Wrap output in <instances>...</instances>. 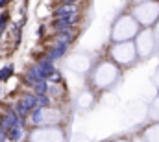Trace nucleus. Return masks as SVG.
Returning a JSON list of instances; mask_svg holds the SVG:
<instances>
[{"label": "nucleus", "instance_id": "obj_13", "mask_svg": "<svg viewBox=\"0 0 159 142\" xmlns=\"http://www.w3.org/2000/svg\"><path fill=\"white\" fill-rule=\"evenodd\" d=\"M41 114H43V107L37 105L32 113H30V120H32L34 124H39V122H41Z\"/></svg>", "mask_w": 159, "mask_h": 142}, {"label": "nucleus", "instance_id": "obj_14", "mask_svg": "<svg viewBox=\"0 0 159 142\" xmlns=\"http://www.w3.org/2000/svg\"><path fill=\"white\" fill-rule=\"evenodd\" d=\"M37 105L39 107H48L50 105V98H48L46 94H39V96H37Z\"/></svg>", "mask_w": 159, "mask_h": 142}, {"label": "nucleus", "instance_id": "obj_4", "mask_svg": "<svg viewBox=\"0 0 159 142\" xmlns=\"http://www.w3.org/2000/svg\"><path fill=\"white\" fill-rule=\"evenodd\" d=\"M37 81H43V78H41V74H39L37 65H32V67H28V70L24 72L22 83H24V85H28V87H34Z\"/></svg>", "mask_w": 159, "mask_h": 142}, {"label": "nucleus", "instance_id": "obj_16", "mask_svg": "<svg viewBox=\"0 0 159 142\" xmlns=\"http://www.w3.org/2000/svg\"><path fill=\"white\" fill-rule=\"evenodd\" d=\"M44 32H46V28H44V24H41L39 26V30H37V33H39V37L44 35Z\"/></svg>", "mask_w": 159, "mask_h": 142}, {"label": "nucleus", "instance_id": "obj_15", "mask_svg": "<svg viewBox=\"0 0 159 142\" xmlns=\"http://www.w3.org/2000/svg\"><path fill=\"white\" fill-rule=\"evenodd\" d=\"M46 81H52V83H59V81H61V76H59V72H54V74H52V76L46 79Z\"/></svg>", "mask_w": 159, "mask_h": 142}, {"label": "nucleus", "instance_id": "obj_5", "mask_svg": "<svg viewBox=\"0 0 159 142\" xmlns=\"http://www.w3.org/2000/svg\"><path fill=\"white\" fill-rule=\"evenodd\" d=\"M65 52H67V44H61V42H56L54 46H50L48 48V52H46V59H50V61H56V59H61L63 55H65Z\"/></svg>", "mask_w": 159, "mask_h": 142}, {"label": "nucleus", "instance_id": "obj_12", "mask_svg": "<svg viewBox=\"0 0 159 142\" xmlns=\"http://www.w3.org/2000/svg\"><path fill=\"white\" fill-rule=\"evenodd\" d=\"M7 22H9V13H7V11H6V13H0V37H2L4 32H6Z\"/></svg>", "mask_w": 159, "mask_h": 142}, {"label": "nucleus", "instance_id": "obj_10", "mask_svg": "<svg viewBox=\"0 0 159 142\" xmlns=\"http://www.w3.org/2000/svg\"><path fill=\"white\" fill-rule=\"evenodd\" d=\"M13 72H15V67H13V65H6V67H2V69H0V83L7 81V79L13 76Z\"/></svg>", "mask_w": 159, "mask_h": 142}, {"label": "nucleus", "instance_id": "obj_3", "mask_svg": "<svg viewBox=\"0 0 159 142\" xmlns=\"http://www.w3.org/2000/svg\"><path fill=\"white\" fill-rule=\"evenodd\" d=\"M35 65H37V69H39V74H41V78H43V79H48V78L56 72L54 61H50V59H46V57H41Z\"/></svg>", "mask_w": 159, "mask_h": 142}, {"label": "nucleus", "instance_id": "obj_2", "mask_svg": "<svg viewBox=\"0 0 159 142\" xmlns=\"http://www.w3.org/2000/svg\"><path fill=\"white\" fill-rule=\"evenodd\" d=\"M76 22H78V13H74V15H67V17H59V19H54L52 28H54L56 32H63V30L72 28V24H76Z\"/></svg>", "mask_w": 159, "mask_h": 142}, {"label": "nucleus", "instance_id": "obj_8", "mask_svg": "<svg viewBox=\"0 0 159 142\" xmlns=\"http://www.w3.org/2000/svg\"><path fill=\"white\" fill-rule=\"evenodd\" d=\"M76 13V7L74 6H59L54 9V19H59V17H67V15H74Z\"/></svg>", "mask_w": 159, "mask_h": 142}, {"label": "nucleus", "instance_id": "obj_18", "mask_svg": "<svg viewBox=\"0 0 159 142\" xmlns=\"http://www.w3.org/2000/svg\"><path fill=\"white\" fill-rule=\"evenodd\" d=\"M0 142H7V135L4 131H0Z\"/></svg>", "mask_w": 159, "mask_h": 142}, {"label": "nucleus", "instance_id": "obj_9", "mask_svg": "<svg viewBox=\"0 0 159 142\" xmlns=\"http://www.w3.org/2000/svg\"><path fill=\"white\" fill-rule=\"evenodd\" d=\"M6 135H7V140H9V142H20V140H22L24 131H22V127H11Z\"/></svg>", "mask_w": 159, "mask_h": 142}, {"label": "nucleus", "instance_id": "obj_17", "mask_svg": "<svg viewBox=\"0 0 159 142\" xmlns=\"http://www.w3.org/2000/svg\"><path fill=\"white\" fill-rule=\"evenodd\" d=\"M78 0H63V6H74Z\"/></svg>", "mask_w": 159, "mask_h": 142}, {"label": "nucleus", "instance_id": "obj_6", "mask_svg": "<svg viewBox=\"0 0 159 142\" xmlns=\"http://www.w3.org/2000/svg\"><path fill=\"white\" fill-rule=\"evenodd\" d=\"M19 104L24 107L28 113H32V111L37 107V94H34V92L22 94V96H20V100H19Z\"/></svg>", "mask_w": 159, "mask_h": 142}, {"label": "nucleus", "instance_id": "obj_7", "mask_svg": "<svg viewBox=\"0 0 159 142\" xmlns=\"http://www.w3.org/2000/svg\"><path fill=\"white\" fill-rule=\"evenodd\" d=\"M72 41H74L72 28H69V30H63V32H57V33H56V42H61V44H67V46H69V42H72Z\"/></svg>", "mask_w": 159, "mask_h": 142}, {"label": "nucleus", "instance_id": "obj_1", "mask_svg": "<svg viewBox=\"0 0 159 142\" xmlns=\"http://www.w3.org/2000/svg\"><path fill=\"white\" fill-rule=\"evenodd\" d=\"M11 127H22V126H20V118L15 114V111L7 109L6 113L0 114V131L7 133Z\"/></svg>", "mask_w": 159, "mask_h": 142}, {"label": "nucleus", "instance_id": "obj_11", "mask_svg": "<svg viewBox=\"0 0 159 142\" xmlns=\"http://www.w3.org/2000/svg\"><path fill=\"white\" fill-rule=\"evenodd\" d=\"M32 89H34V94H37V96H39V94H46V92H48V81H46V79L37 81Z\"/></svg>", "mask_w": 159, "mask_h": 142}, {"label": "nucleus", "instance_id": "obj_19", "mask_svg": "<svg viewBox=\"0 0 159 142\" xmlns=\"http://www.w3.org/2000/svg\"><path fill=\"white\" fill-rule=\"evenodd\" d=\"M7 2H9V0H0V11L4 9V6H7Z\"/></svg>", "mask_w": 159, "mask_h": 142}]
</instances>
